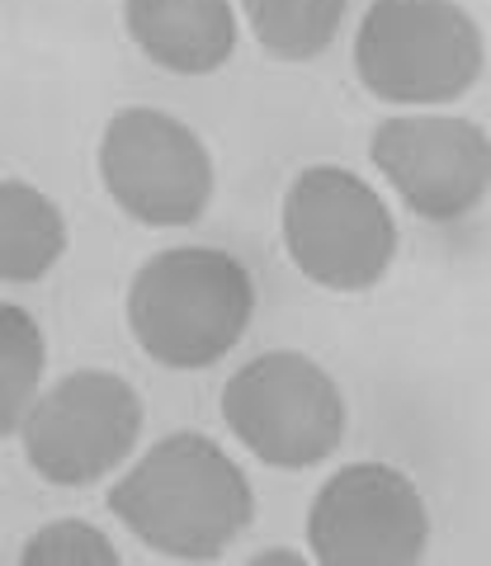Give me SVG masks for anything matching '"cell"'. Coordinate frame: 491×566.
Masks as SVG:
<instances>
[{
	"label": "cell",
	"instance_id": "cell-9",
	"mask_svg": "<svg viewBox=\"0 0 491 566\" xmlns=\"http://www.w3.org/2000/svg\"><path fill=\"white\" fill-rule=\"evenodd\" d=\"M383 180L416 218L459 222L491 189V137L472 118L397 114L383 118L368 142Z\"/></svg>",
	"mask_w": 491,
	"mask_h": 566
},
{
	"label": "cell",
	"instance_id": "cell-13",
	"mask_svg": "<svg viewBox=\"0 0 491 566\" xmlns=\"http://www.w3.org/2000/svg\"><path fill=\"white\" fill-rule=\"evenodd\" d=\"M43 364H48V345L39 322L24 307L0 303V439L20 434L24 416L39 401Z\"/></svg>",
	"mask_w": 491,
	"mask_h": 566
},
{
	"label": "cell",
	"instance_id": "cell-11",
	"mask_svg": "<svg viewBox=\"0 0 491 566\" xmlns=\"http://www.w3.org/2000/svg\"><path fill=\"white\" fill-rule=\"evenodd\" d=\"M66 251V218L43 189L0 180V283L43 279Z\"/></svg>",
	"mask_w": 491,
	"mask_h": 566
},
{
	"label": "cell",
	"instance_id": "cell-3",
	"mask_svg": "<svg viewBox=\"0 0 491 566\" xmlns=\"http://www.w3.org/2000/svg\"><path fill=\"white\" fill-rule=\"evenodd\" d=\"M487 39L459 0H374L355 33V76L397 109H440L482 81Z\"/></svg>",
	"mask_w": 491,
	"mask_h": 566
},
{
	"label": "cell",
	"instance_id": "cell-15",
	"mask_svg": "<svg viewBox=\"0 0 491 566\" xmlns=\"http://www.w3.org/2000/svg\"><path fill=\"white\" fill-rule=\"evenodd\" d=\"M255 562H289V566H293V562H303V557H293L289 547H270V553H265V557H255Z\"/></svg>",
	"mask_w": 491,
	"mask_h": 566
},
{
	"label": "cell",
	"instance_id": "cell-5",
	"mask_svg": "<svg viewBox=\"0 0 491 566\" xmlns=\"http://www.w3.org/2000/svg\"><path fill=\"white\" fill-rule=\"evenodd\" d=\"M222 420L260 463L317 468L345 439V397L317 359L270 349L222 387Z\"/></svg>",
	"mask_w": 491,
	"mask_h": 566
},
{
	"label": "cell",
	"instance_id": "cell-14",
	"mask_svg": "<svg viewBox=\"0 0 491 566\" xmlns=\"http://www.w3.org/2000/svg\"><path fill=\"white\" fill-rule=\"evenodd\" d=\"M20 562L24 566H114L118 553L95 524L58 520V524H43L39 534L24 543Z\"/></svg>",
	"mask_w": 491,
	"mask_h": 566
},
{
	"label": "cell",
	"instance_id": "cell-12",
	"mask_svg": "<svg viewBox=\"0 0 491 566\" xmlns=\"http://www.w3.org/2000/svg\"><path fill=\"white\" fill-rule=\"evenodd\" d=\"M349 0H241L245 29L279 62H312L336 43Z\"/></svg>",
	"mask_w": 491,
	"mask_h": 566
},
{
	"label": "cell",
	"instance_id": "cell-6",
	"mask_svg": "<svg viewBox=\"0 0 491 566\" xmlns=\"http://www.w3.org/2000/svg\"><path fill=\"white\" fill-rule=\"evenodd\" d=\"M29 468L52 486H95L143 439V397L104 368H76L39 392L20 424Z\"/></svg>",
	"mask_w": 491,
	"mask_h": 566
},
{
	"label": "cell",
	"instance_id": "cell-7",
	"mask_svg": "<svg viewBox=\"0 0 491 566\" xmlns=\"http://www.w3.org/2000/svg\"><path fill=\"white\" fill-rule=\"evenodd\" d=\"M100 180L133 222L189 227L213 203V156L180 118L118 109L100 137Z\"/></svg>",
	"mask_w": 491,
	"mask_h": 566
},
{
	"label": "cell",
	"instance_id": "cell-10",
	"mask_svg": "<svg viewBox=\"0 0 491 566\" xmlns=\"http://www.w3.org/2000/svg\"><path fill=\"white\" fill-rule=\"evenodd\" d=\"M123 29L170 76H213L237 52L232 0H123Z\"/></svg>",
	"mask_w": 491,
	"mask_h": 566
},
{
	"label": "cell",
	"instance_id": "cell-2",
	"mask_svg": "<svg viewBox=\"0 0 491 566\" xmlns=\"http://www.w3.org/2000/svg\"><path fill=\"white\" fill-rule=\"evenodd\" d=\"M255 316V283L218 245L156 251L128 283V331L147 359L175 374L227 359Z\"/></svg>",
	"mask_w": 491,
	"mask_h": 566
},
{
	"label": "cell",
	"instance_id": "cell-8",
	"mask_svg": "<svg viewBox=\"0 0 491 566\" xmlns=\"http://www.w3.org/2000/svg\"><path fill=\"white\" fill-rule=\"evenodd\" d=\"M307 547L322 566H411L430 547L426 501L388 463H345L312 495Z\"/></svg>",
	"mask_w": 491,
	"mask_h": 566
},
{
	"label": "cell",
	"instance_id": "cell-4",
	"mask_svg": "<svg viewBox=\"0 0 491 566\" xmlns=\"http://www.w3.org/2000/svg\"><path fill=\"white\" fill-rule=\"evenodd\" d=\"M284 251L326 293H364L393 270L397 222L378 189L345 166H307L284 193Z\"/></svg>",
	"mask_w": 491,
	"mask_h": 566
},
{
	"label": "cell",
	"instance_id": "cell-1",
	"mask_svg": "<svg viewBox=\"0 0 491 566\" xmlns=\"http://www.w3.org/2000/svg\"><path fill=\"white\" fill-rule=\"evenodd\" d=\"M109 510L137 543L170 562H218L255 520V495L232 453L180 430L152 444L109 486Z\"/></svg>",
	"mask_w": 491,
	"mask_h": 566
}]
</instances>
